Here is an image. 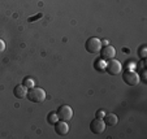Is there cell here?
Listing matches in <instances>:
<instances>
[{"label": "cell", "instance_id": "1", "mask_svg": "<svg viewBox=\"0 0 147 139\" xmlns=\"http://www.w3.org/2000/svg\"><path fill=\"white\" fill-rule=\"evenodd\" d=\"M28 99L31 101V103H43L46 100V91L43 89H39V87H33L28 91L26 94Z\"/></svg>", "mask_w": 147, "mask_h": 139}, {"label": "cell", "instance_id": "2", "mask_svg": "<svg viewBox=\"0 0 147 139\" xmlns=\"http://www.w3.org/2000/svg\"><path fill=\"white\" fill-rule=\"evenodd\" d=\"M122 79L126 85L129 86H136L137 83H139V73L136 72V70H125V73H122Z\"/></svg>", "mask_w": 147, "mask_h": 139}, {"label": "cell", "instance_id": "3", "mask_svg": "<svg viewBox=\"0 0 147 139\" xmlns=\"http://www.w3.org/2000/svg\"><path fill=\"white\" fill-rule=\"evenodd\" d=\"M85 47H86V51L89 53H99L102 50V40L99 38H95V36L89 38Z\"/></svg>", "mask_w": 147, "mask_h": 139}, {"label": "cell", "instance_id": "4", "mask_svg": "<svg viewBox=\"0 0 147 139\" xmlns=\"http://www.w3.org/2000/svg\"><path fill=\"white\" fill-rule=\"evenodd\" d=\"M56 114H57V118L61 121H69L73 117V109L70 108L69 105H60L59 109L56 111Z\"/></svg>", "mask_w": 147, "mask_h": 139}, {"label": "cell", "instance_id": "5", "mask_svg": "<svg viewBox=\"0 0 147 139\" xmlns=\"http://www.w3.org/2000/svg\"><path fill=\"white\" fill-rule=\"evenodd\" d=\"M106 70L108 74L111 75H117L121 73L122 70V65L120 61H117V60H115V58H112V60H108V62H107L106 65Z\"/></svg>", "mask_w": 147, "mask_h": 139}, {"label": "cell", "instance_id": "6", "mask_svg": "<svg viewBox=\"0 0 147 139\" xmlns=\"http://www.w3.org/2000/svg\"><path fill=\"white\" fill-rule=\"evenodd\" d=\"M90 130H91L92 134L95 135H99V134H103L106 131V124L102 118H95V120L91 121L90 124Z\"/></svg>", "mask_w": 147, "mask_h": 139}, {"label": "cell", "instance_id": "7", "mask_svg": "<svg viewBox=\"0 0 147 139\" xmlns=\"http://www.w3.org/2000/svg\"><path fill=\"white\" fill-rule=\"evenodd\" d=\"M100 56H102V58L104 61L112 60V58H115V56H116V50H115L113 46L106 44L104 47H102V50H100Z\"/></svg>", "mask_w": 147, "mask_h": 139}, {"label": "cell", "instance_id": "8", "mask_svg": "<svg viewBox=\"0 0 147 139\" xmlns=\"http://www.w3.org/2000/svg\"><path fill=\"white\" fill-rule=\"evenodd\" d=\"M55 131H56L57 135L64 136L69 133V125L67 124V121H61L60 120L55 124Z\"/></svg>", "mask_w": 147, "mask_h": 139}, {"label": "cell", "instance_id": "9", "mask_svg": "<svg viewBox=\"0 0 147 139\" xmlns=\"http://www.w3.org/2000/svg\"><path fill=\"white\" fill-rule=\"evenodd\" d=\"M13 94L17 99H24L26 96V94H28V90H26V87L24 85H17L13 89Z\"/></svg>", "mask_w": 147, "mask_h": 139}, {"label": "cell", "instance_id": "10", "mask_svg": "<svg viewBox=\"0 0 147 139\" xmlns=\"http://www.w3.org/2000/svg\"><path fill=\"white\" fill-rule=\"evenodd\" d=\"M103 118H104L106 126H115V125H117V122H119V117H117L115 113H108L103 117Z\"/></svg>", "mask_w": 147, "mask_h": 139}, {"label": "cell", "instance_id": "11", "mask_svg": "<svg viewBox=\"0 0 147 139\" xmlns=\"http://www.w3.org/2000/svg\"><path fill=\"white\" fill-rule=\"evenodd\" d=\"M57 114H56V112H51V113H48L47 116V122L50 124V125H55L56 122H57Z\"/></svg>", "mask_w": 147, "mask_h": 139}, {"label": "cell", "instance_id": "12", "mask_svg": "<svg viewBox=\"0 0 147 139\" xmlns=\"http://www.w3.org/2000/svg\"><path fill=\"white\" fill-rule=\"evenodd\" d=\"M22 85L26 87V89H33L34 87V85H35V82H34V79L33 78H30V77H26L25 79L22 81Z\"/></svg>", "mask_w": 147, "mask_h": 139}, {"label": "cell", "instance_id": "13", "mask_svg": "<svg viewBox=\"0 0 147 139\" xmlns=\"http://www.w3.org/2000/svg\"><path fill=\"white\" fill-rule=\"evenodd\" d=\"M144 51H146V47H144V46H142L141 50H139V56H141V58L146 57V52H144Z\"/></svg>", "mask_w": 147, "mask_h": 139}, {"label": "cell", "instance_id": "14", "mask_svg": "<svg viewBox=\"0 0 147 139\" xmlns=\"http://www.w3.org/2000/svg\"><path fill=\"white\" fill-rule=\"evenodd\" d=\"M104 116H106V112L102 111V109H99V111L96 112V118H103Z\"/></svg>", "mask_w": 147, "mask_h": 139}, {"label": "cell", "instance_id": "15", "mask_svg": "<svg viewBox=\"0 0 147 139\" xmlns=\"http://www.w3.org/2000/svg\"><path fill=\"white\" fill-rule=\"evenodd\" d=\"M4 50H5V42L3 39H0V53L4 52Z\"/></svg>", "mask_w": 147, "mask_h": 139}, {"label": "cell", "instance_id": "16", "mask_svg": "<svg viewBox=\"0 0 147 139\" xmlns=\"http://www.w3.org/2000/svg\"><path fill=\"white\" fill-rule=\"evenodd\" d=\"M40 17H42V14H38V16H35V17H34V18H33V17H31V18H29V21H30V22H33L34 19H36V18H40Z\"/></svg>", "mask_w": 147, "mask_h": 139}]
</instances>
